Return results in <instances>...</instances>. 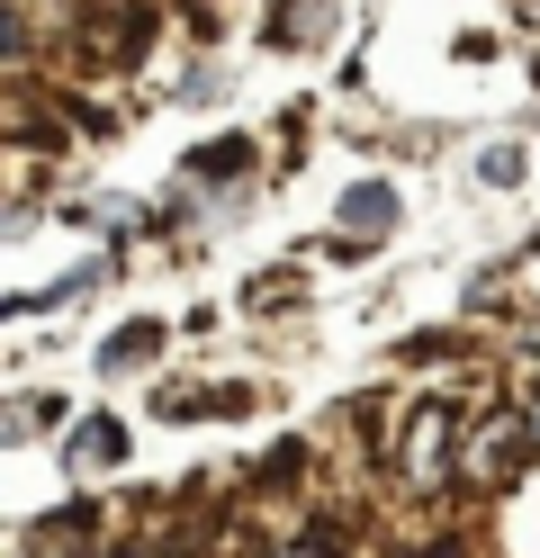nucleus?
<instances>
[{"label": "nucleus", "mask_w": 540, "mask_h": 558, "mask_svg": "<svg viewBox=\"0 0 540 558\" xmlns=\"http://www.w3.org/2000/svg\"><path fill=\"white\" fill-rule=\"evenodd\" d=\"M523 460H531V424H523V414H487L478 441H468V477L504 486V477H523Z\"/></svg>", "instance_id": "f257e3e1"}, {"label": "nucleus", "mask_w": 540, "mask_h": 558, "mask_svg": "<svg viewBox=\"0 0 540 558\" xmlns=\"http://www.w3.org/2000/svg\"><path fill=\"white\" fill-rule=\"evenodd\" d=\"M63 460H72V469H118V460H127V424H118V414L72 424V433H63Z\"/></svg>", "instance_id": "f03ea898"}, {"label": "nucleus", "mask_w": 540, "mask_h": 558, "mask_svg": "<svg viewBox=\"0 0 540 558\" xmlns=\"http://www.w3.org/2000/svg\"><path fill=\"white\" fill-rule=\"evenodd\" d=\"M442 450H451V405H423V414H415V441H406V477H415V486H432Z\"/></svg>", "instance_id": "7ed1b4c3"}, {"label": "nucleus", "mask_w": 540, "mask_h": 558, "mask_svg": "<svg viewBox=\"0 0 540 558\" xmlns=\"http://www.w3.org/2000/svg\"><path fill=\"white\" fill-rule=\"evenodd\" d=\"M154 352H163V325H127V333L99 352V369H108V378H127V369H144Z\"/></svg>", "instance_id": "20e7f679"}, {"label": "nucleus", "mask_w": 540, "mask_h": 558, "mask_svg": "<svg viewBox=\"0 0 540 558\" xmlns=\"http://www.w3.org/2000/svg\"><path fill=\"white\" fill-rule=\"evenodd\" d=\"M343 226H351V234H370V243H379V234L396 226V198H387L379 181H370V190H351V198H343Z\"/></svg>", "instance_id": "39448f33"}, {"label": "nucleus", "mask_w": 540, "mask_h": 558, "mask_svg": "<svg viewBox=\"0 0 540 558\" xmlns=\"http://www.w3.org/2000/svg\"><path fill=\"white\" fill-rule=\"evenodd\" d=\"M324 10H334V0H279V46H288V37L307 46L315 27H324Z\"/></svg>", "instance_id": "423d86ee"}, {"label": "nucleus", "mask_w": 540, "mask_h": 558, "mask_svg": "<svg viewBox=\"0 0 540 558\" xmlns=\"http://www.w3.org/2000/svg\"><path fill=\"white\" fill-rule=\"evenodd\" d=\"M252 162V145L243 135H226V145H207V154H190V171H243Z\"/></svg>", "instance_id": "0eeeda50"}]
</instances>
